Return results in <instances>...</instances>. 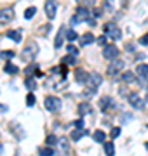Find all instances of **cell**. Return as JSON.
<instances>
[{
	"label": "cell",
	"mask_w": 148,
	"mask_h": 156,
	"mask_svg": "<svg viewBox=\"0 0 148 156\" xmlns=\"http://www.w3.org/2000/svg\"><path fill=\"white\" fill-rule=\"evenodd\" d=\"M73 125L77 128H84V122H82V120H77V122H73Z\"/></svg>",
	"instance_id": "41"
},
{
	"label": "cell",
	"mask_w": 148,
	"mask_h": 156,
	"mask_svg": "<svg viewBox=\"0 0 148 156\" xmlns=\"http://www.w3.org/2000/svg\"><path fill=\"white\" fill-rule=\"evenodd\" d=\"M77 111H79L80 116H84V115H89V113L92 111V106L89 104V102H80L79 108H77Z\"/></svg>",
	"instance_id": "13"
},
{
	"label": "cell",
	"mask_w": 148,
	"mask_h": 156,
	"mask_svg": "<svg viewBox=\"0 0 148 156\" xmlns=\"http://www.w3.org/2000/svg\"><path fill=\"white\" fill-rule=\"evenodd\" d=\"M112 104H113V101L110 99L108 95H106V97H101V99H99V108H101L103 111H106V109H108V108L112 106Z\"/></svg>",
	"instance_id": "16"
},
{
	"label": "cell",
	"mask_w": 148,
	"mask_h": 156,
	"mask_svg": "<svg viewBox=\"0 0 148 156\" xmlns=\"http://www.w3.org/2000/svg\"><path fill=\"white\" fill-rule=\"evenodd\" d=\"M94 94H96V90H94V89H89V87H87V89L84 90V92H82V95H84V99H89V97H92Z\"/></svg>",
	"instance_id": "29"
},
{
	"label": "cell",
	"mask_w": 148,
	"mask_h": 156,
	"mask_svg": "<svg viewBox=\"0 0 148 156\" xmlns=\"http://www.w3.org/2000/svg\"><path fill=\"white\" fill-rule=\"evenodd\" d=\"M139 44H141V45H148V33L143 35L141 38H139Z\"/></svg>",
	"instance_id": "39"
},
{
	"label": "cell",
	"mask_w": 148,
	"mask_h": 156,
	"mask_svg": "<svg viewBox=\"0 0 148 156\" xmlns=\"http://www.w3.org/2000/svg\"><path fill=\"white\" fill-rule=\"evenodd\" d=\"M103 30H105V35H108L112 40H120L122 38V30H120L115 23H106Z\"/></svg>",
	"instance_id": "2"
},
{
	"label": "cell",
	"mask_w": 148,
	"mask_h": 156,
	"mask_svg": "<svg viewBox=\"0 0 148 156\" xmlns=\"http://www.w3.org/2000/svg\"><path fill=\"white\" fill-rule=\"evenodd\" d=\"M65 35H66V28H65V26H61V28H59V31H57V35H56V40H54V47H56V49H59V47L63 45Z\"/></svg>",
	"instance_id": "12"
},
{
	"label": "cell",
	"mask_w": 148,
	"mask_h": 156,
	"mask_svg": "<svg viewBox=\"0 0 148 156\" xmlns=\"http://www.w3.org/2000/svg\"><path fill=\"white\" fill-rule=\"evenodd\" d=\"M24 85H26V87H28L30 90H35V89H37V83H35V80H33L31 76H28V78H26V82H24Z\"/></svg>",
	"instance_id": "27"
},
{
	"label": "cell",
	"mask_w": 148,
	"mask_h": 156,
	"mask_svg": "<svg viewBox=\"0 0 148 156\" xmlns=\"http://www.w3.org/2000/svg\"><path fill=\"white\" fill-rule=\"evenodd\" d=\"M46 109L51 113H56L61 109V101L57 99V97H54V95H49V97H46Z\"/></svg>",
	"instance_id": "3"
},
{
	"label": "cell",
	"mask_w": 148,
	"mask_h": 156,
	"mask_svg": "<svg viewBox=\"0 0 148 156\" xmlns=\"http://www.w3.org/2000/svg\"><path fill=\"white\" fill-rule=\"evenodd\" d=\"M12 17H14L12 9H9V7H6V9H0V24H7V23H11Z\"/></svg>",
	"instance_id": "9"
},
{
	"label": "cell",
	"mask_w": 148,
	"mask_h": 156,
	"mask_svg": "<svg viewBox=\"0 0 148 156\" xmlns=\"http://www.w3.org/2000/svg\"><path fill=\"white\" fill-rule=\"evenodd\" d=\"M122 82L125 83H132V82H136V75L132 71H124L122 73Z\"/></svg>",
	"instance_id": "15"
},
{
	"label": "cell",
	"mask_w": 148,
	"mask_h": 156,
	"mask_svg": "<svg viewBox=\"0 0 148 156\" xmlns=\"http://www.w3.org/2000/svg\"><path fill=\"white\" fill-rule=\"evenodd\" d=\"M66 52H68L70 56H77V52H79V49H77L75 45H66Z\"/></svg>",
	"instance_id": "32"
},
{
	"label": "cell",
	"mask_w": 148,
	"mask_h": 156,
	"mask_svg": "<svg viewBox=\"0 0 148 156\" xmlns=\"http://www.w3.org/2000/svg\"><path fill=\"white\" fill-rule=\"evenodd\" d=\"M26 104H28V106H33V104H35V95L33 94L26 95Z\"/></svg>",
	"instance_id": "35"
},
{
	"label": "cell",
	"mask_w": 148,
	"mask_h": 156,
	"mask_svg": "<svg viewBox=\"0 0 148 156\" xmlns=\"http://www.w3.org/2000/svg\"><path fill=\"white\" fill-rule=\"evenodd\" d=\"M35 12H37L35 7H28V9L24 11V19H31V17L35 16Z\"/></svg>",
	"instance_id": "26"
},
{
	"label": "cell",
	"mask_w": 148,
	"mask_h": 156,
	"mask_svg": "<svg viewBox=\"0 0 148 156\" xmlns=\"http://www.w3.org/2000/svg\"><path fill=\"white\" fill-rule=\"evenodd\" d=\"M87 78H89V73H86L84 69H77L75 71V80L79 83H87Z\"/></svg>",
	"instance_id": "14"
},
{
	"label": "cell",
	"mask_w": 148,
	"mask_h": 156,
	"mask_svg": "<svg viewBox=\"0 0 148 156\" xmlns=\"http://www.w3.org/2000/svg\"><path fill=\"white\" fill-rule=\"evenodd\" d=\"M82 2H84V5L82 7H86V9L87 7H92L94 4H96V0H82Z\"/></svg>",
	"instance_id": "38"
},
{
	"label": "cell",
	"mask_w": 148,
	"mask_h": 156,
	"mask_svg": "<svg viewBox=\"0 0 148 156\" xmlns=\"http://www.w3.org/2000/svg\"><path fill=\"white\" fill-rule=\"evenodd\" d=\"M98 40V44L99 45H103V47H106V35H101L99 38H96Z\"/></svg>",
	"instance_id": "36"
},
{
	"label": "cell",
	"mask_w": 148,
	"mask_h": 156,
	"mask_svg": "<svg viewBox=\"0 0 148 156\" xmlns=\"http://www.w3.org/2000/svg\"><path fill=\"white\" fill-rule=\"evenodd\" d=\"M57 144H59V147H61V153H59V154H56V156H66L68 154V142H66V139H59V142H57Z\"/></svg>",
	"instance_id": "18"
},
{
	"label": "cell",
	"mask_w": 148,
	"mask_h": 156,
	"mask_svg": "<svg viewBox=\"0 0 148 156\" xmlns=\"http://www.w3.org/2000/svg\"><path fill=\"white\" fill-rule=\"evenodd\" d=\"M103 9H105V11H108V12H113V0H105Z\"/></svg>",
	"instance_id": "28"
},
{
	"label": "cell",
	"mask_w": 148,
	"mask_h": 156,
	"mask_svg": "<svg viewBox=\"0 0 148 156\" xmlns=\"http://www.w3.org/2000/svg\"><path fill=\"white\" fill-rule=\"evenodd\" d=\"M92 137H94V140H96V142H103L106 135H105V132H103V130H96V132L92 134Z\"/></svg>",
	"instance_id": "23"
},
{
	"label": "cell",
	"mask_w": 148,
	"mask_h": 156,
	"mask_svg": "<svg viewBox=\"0 0 148 156\" xmlns=\"http://www.w3.org/2000/svg\"><path fill=\"white\" fill-rule=\"evenodd\" d=\"M101 75H99V73L98 71H92V73H89V78H87V87H89V89H94L96 90L98 87H99V85H101Z\"/></svg>",
	"instance_id": "4"
},
{
	"label": "cell",
	"mask_w": 148,
	"mask_h": 156,
	"mask_svg": "<svg viewBox=\"0 0 148 156\" xmlns=\"http://www.w3.org/2000/svg\"><path fill=\"white\" fill-rule=\"evenodd\" d=\"M145 102L148 104V92H146V97H145Z\"/></svg>",
	"instance_id": "44"
},
{
	"label": "cell",
	"mask_w": 148,
	"mask_h": 156,
	"mask_svg": "<svg viewBox=\"0 0 148 156\" xmlns=\"http://www.w3.org/2000/svg\"><path fill=\"white\" fill-rule=\"evenodd\" d=\"M33 73H37V75H40V71L37 69V66H35V64H30V66L26 68V75L30 76V75H33Z\"/></svg>",
	"instance_id": "30"
},
{
	"label": "cell",
	"mask_w": 148,
	"mask_h": 156,
	"mask_svg": "<svg viewBox=\"0 0 148 156\" xmlns=\"http://www.w3.org/2000/svg\"><path fill=\"white\" fill-rule=\"evenodd\" d=\"M9 130L14 134V137H16L17 140H21V139H24V137H26L24 130L21 128V125H19L17 122H11V123H9Z\"/></svg>",
	"instance_id": "7"
},
{
	"label": "cell",
	"mask_w": 148,
	"mask_h": 156,
	"mask_svg": "<svg viewBox=\"0 0 148 156\" xmlns=\"http://www.w3.org/2000/svg\"><path fill=\"white\" fill-rule=\"evenodd\" d=\"M136 75H139L141 78L148 76V64H138L136 66Z\"/></svg>",
	"instance_id": "19"
},
{
	"label": "cell",
	"mask_w": 148,
	"mask_h": 156,
	"mask_svg": "<svg viewBox=\"0 0 148 156\" xmlns=\"http://www.w3.org/2000/svg\"><path fill=\"white\" fill-rule=\"evenodd\" d=\"M4 69H6V73H9V75H16V73L19 71V69H17V66H14V64H11V62H7Z\"/></svg>",
	"instance_id": "25"
},
{
	"label": "cell",
	"mask_w": 148,
	"mask_h": 156,
	"mask_svg": "<svg viewBox=\"0 0 148 156\" xmlns=\"http://www.w3.org/2000/svg\"><path fill=\"white\" fill-rule=\"evenodd\" d=\"M94 35L92 33H84L82 35V37H80V44L82 45H89V44H92V42H94Z\"/></svg>",
	"instance_id": "20"
},
{
	"label": "cell",
	"mask_w": 148,
	"mask_h": 156,
	"mask_svg": "<svg viewBox=\"0 0 148 156\" xmlns=\"http://www.w3.org/2000/svg\"><path fill=\"white\" fill-rule=\"evenodd\" d=\"M91 19V12L87 11L86 7H79L77 12L73 16V23H80V21H89Z\"/></svg>",
	"instance_id": "6"
},
{
	"label": "cell",
	"mask_w": 148,
	"mask_h": 156,
	"mask_svg": "<svg viewBox=\"0 0 148 156\" xmlns=\"http://www.w3.org/2000/svg\"><path fill=\"white\" fill-rule=\"evenodd\" d=\"M37 54H39V45L35 44V42H30V44L23 49V61L31 62L35 57H37Z\"/></svg>",
	"instance_id": "1"
},
{
	"label": "cell",
	"mask_w": 148,
	"mask_h": 156,
	"mask_svg": "<svg viewBox=\"0 0 148 156\" xmlns=\"http://www.w3.org/2000/svg\"><path fill=\"white\" fill-rule=\"evenodd\" d=\"M0 153H2V142H0Z\"/></svg>",
	"instance_id": "45"
},
{
	"label": "cell",
	"mask_w": 148,
	"mask_h": 156,
	"mask_svg": "<svg viewBox=\"0 0 148 156\" xmlns=\"http://www.w3.org/2000/svg\"><path fill=\"white\" fill-rule=\"evenodd\" d=\"M105 153H106V156H113L115 154L113 142H106V144H105Z\"/></svg>",
	"instance_id": "24"
},
{
	"label": "cell",
	"mask_w": 148,
	"mask_h": 156,
	"mask_svg": "<svg viewBox=\"0 0 148 156\" xmlns=\"http://www.w3.org/2000/svg\"><path fill=\"white\" fill-rule=\"evenodd\" d=\"M119 135H120V128L119 127L112 128V137H119Z\"/></svg>",
	"instance_id": "40"
},
{
	"label": "cell",
	"mask_w": 148,
	"mask_h": 156,
	"mask_svg": "<svg viewBox=\"0 0 148 156\" xmlns=\"http://www.w3.org/2000/svg\"><path fill=\"white\" fill-rule=\"evenodd\" d=\"M2 57H4V59H12V57H14V50H4V52H2Z\"/></svg>",
	"instance_id": "33"
},
{
	"label": "cell",
	"mask_w": 148,
	"mask_h": 156,
	"mask_svg": "<svg viewBox=\"0 0 148 156\" xmlns=\"http://www.w3.org/2000/svg\"><path fill=\"white\" fill-rule=\"evenodd\" d=\"M46 142H47V146H54V144H57V142H59V139H57L56 135H49Z\"/></svg>",
	"instance_id": "31"
},
{
	"label": "cell",
	"mask_w": 148,
	"mask_h": 156,
	"mask_svg": "<svg viewBox=\"0 0 148 156\" xmlns=\"http://www.w3.org/2000/svg\"><path fill=\"white\" fill-rule=\"evenodd\" d=\"M129 102H131V106L134 108V109H143V106H145V101H143L138 94L129 95Z\"/></svg>",
	"instance_id": "10"
},
{
	"label": "cell",
	"mask_w": 148,
	"mask_h": 156,
	"mask_svg": "<svg viewBox=\"0 0 148 156\" xmlns=\"http://www.w3.org/2000/svg\"><path fill=\"white\" fill-rule=\"evenodd\" d=\"M119 47H115V45H106L105 50H103V56L105 59H110V61H115V59H119Z\"/></svg>",
	"instance_id": "5"
},
{
	"label": "cell",
	"mask_w": 148,
	"mask_h": 156,
	"mask_svg": "<svg viewBox=\"0 0 148 156\" xmlns=\"http://www.w3.org/2000/svg\"><path fill=\"white\" fill-rule=\"evenodd\" d=\"M145 147H146V149H148V142H146V144H145Z\"/></svg>",
	"instance_id": "46"
},
{
	"label": "cell",
	"mask_w": 148,
	"mask_h": 156,
	"mask_svg": "<svg viewBox=\"0 0 148 156\" xmlns=\"http://www.w3.org/2000/svg\"><path fill=\"white\" fill-rule=\"evenodd\" d=\"M143 57H145V54H138V56H136V59H138V61H141Z\"/></svg>",
	"instance_id": "43"
},
{
	"label": "cell",
	"mask_w": 148,
	"mask_h": 156,
	"mask_svg": "<svg viewBox=\"0 0 148 156\" xmlns=\"http://www.w3.org/2000/svg\"><path fill=\"white\" fill-rule=\"evenodd\" d=\"M7 37L12 38L16 44H19L21 42V30H11V31H7Z\"/></svg>",
	"instance_id": "17"
},
{
	"label": "cell",
	"mask_w": 148,
	"mask_h": 156,
	"mask_svg": "<svg viewBox=\"0 0 148 156\" xmlns=\"http://www.w3.org/2000/svg\"><path fill=\"white\" fill-rule=\"evenodd\" d=\"M84 134H86V132H84L82 128H75L73 132L70 134V137H72V140H80V139H82V135H84Z\"/></svg>",
	"instance_id": "21"
},
{
	"label": "cell",
	"mask_w": 148,
	"mask_h": 156,
	"mask_svg": "<svg viewBox=\"0 0 148 156\" xmlns=\"http://www.w3.org/2000/svg\"><path fill=\"white\" fill-rule=\"evenodd\" d=\"M56 9H57V5H56L54 0H46V14H47V17L56 16Z\"/></svg>",
	"instance_id": "11"
},
{
	"label": "cell",
	"mask_w": 148,
	"mask_h": 156,
	"mask_svg": "<svg viewBox=\"0 0 148 156\" xmlns=\"http://www.w3.org/2000/svg\"><path fill=\"white\" fill-rule=\"evenodd\" d=\"M122 68H124V61H122V59H115V61H112V64L108 66V75L110 76H115L117 73L122 71Z\"/></svg>",
	"instance_id": "8"
},
{
	"label": "cell",
	"mask_w": 148,
	"mask_h": 156,
	"mask_svg": "<svg viewBox=\"0 0 148 156\" xmlns=\"http://www.w3.org/2000/svg\"><path fill=\"white\" fill-rule=\"evenodd\" d=\"M94 14H96V17H99V16H101V14H103V12L99 11V9H94Z\"/></svg>",
	"instance_id": "42"
},
{
	"label": "cell",
	"mask_w": 148,
	"mask_h": 156,
	"mask_svg": "<svg viewBox=\"0 0 148 156\" xmlns=\"http://www.w3.org/2000/svg\"><path fill=\"white\" fill-rule=\"evenodd\" d=\"M39 154L40 156H54L56 154V151L51 149V147H42V149H39Z\"/></svg>",
	"instance_id": "22"
},
{
	"label": "cell",
	"mask_w": 148,
	"mask_h": 156,
	"mask_svg": "<svg viewBox=\"0 0 148 156\" xmlns=\"http://www.w3.org/2000/svg\"><path fill=\"white\" fill-rule=\"evenodd\" d=\"M63 62H66V64H73L75 62V56H66L63 59Z\"/></svg>",
	"instance_id": "37"
},
{
	"label": "cell",
	"mask_w": 148,
	"mask_h": 156,
	"mask_svg": "<svg viewBox=\"0 0 148 156\" xmlns=\"http://www.w3.org/2000/svg\"><path fill=\"white\" fill-rule=\"evenodd\" d=\"M66 38L68 40H77V33L73 30H66Z\"/></svg>",
	"instance_id": "34"
}]
</instances>
